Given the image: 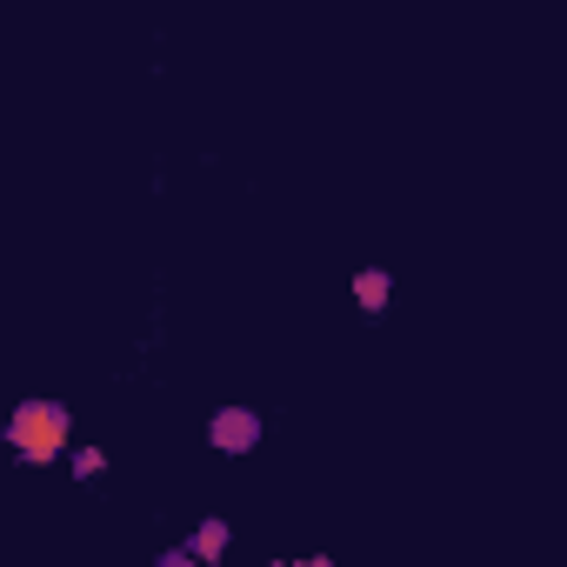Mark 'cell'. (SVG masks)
I'll return each instance as SVG.
<instances>
[{"mask_svg": "<svg viewBox=\"0 0 567 567\" xmlns=\"http://www.w3.org/2000/svg\"><path fill=\"white\" fill-rule=\"evenodd\" d=\"M187 554L214 567V560L227 554V520H200V527H194V540H187Z\"/></svg>", "mask_w": 567, "mask_h": 567, "instance_id": "277c9868", "label": "cell"}, {"mask_svg": "<svg viewBox=\"0 0 567 567\" xmlns=\"http://www.w3.org/2000/svg\"><path fill=\"white\" fill-rule=\"evenodd\" d=\"M74 441V414L61 401H21L8 414V447L28 461V467H54Z\"/></svg>", "mask_w": 567, "mask_h": 567, "instance_id": "6da1fadb", "label": "cell"}, {"mask_svg": "<svg viewBox=\"0 0 567 567\" xmlns=\"http://www.w3.org/2000/svg\"><path fill=\"white\" fill-rule=\"evenodd\" d=\"M207 441H214L220 454H254V447H260V414H254V408H220V414L207 421Z\"/></svg>", "mask_w": 567, "mask_h": 567, "instance_id": "7a4b0ae2", "label": "cell"}, {"mask_svg": "<svg viewBox=\"0 0 567 567\" xmlns=\"http://www.w3.org/2000/svg\"><path fill=\"white\" fill-rule=\"evenodd\" d=\"M101 467H107V454H101V447H81V454H74V474H81V481H94Z\"/></svg>", "mask_w": 567, "mask_h": 567, "instance_id": "5b68a950", "label": "cell"}, {"mask_svg": "<svg viewBox=\"0 0 567 567\" xmlns=\"http://www.w3.org/2000/svg\"><path fill=\"white\" fill-rule=\"evenodd\" d=\"M388 295H394V274H388V267H361V274H354L361 315H388Z\"/></svg>", "mask_w": 567, "mask_h": 567, "instance_id": "3957f363", "label": "cell"}]
</instances>
